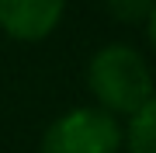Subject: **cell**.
<instances>
[{"mask_svg": "<svg viewBox=\"0 0 156 153\" xmlns=\"http://www.w3.org/2000/svg\"><path fill=\"white\" fill-rule=\"evenodd\" d=\"M87 84L104 111L135 115L153 97V73L132 46H104L90 59Z\"/></svg>", "mask_w": 156, "mask_h": 153, "instance_id": "1", "label": "cell"}, {"mask_svg": "<svg viewBox=\"0 0 156 153\" xmlns=\"http://www.w3.org/2000/svg\"><path fill=\"white\" fill-rule=\"evenodd\" d=\"M122 129L104 108H73L42 136V153H118Z\"/></svg>", "mask_w": 156, "mask_h": 153, "instance_id": "2", "label": "cell"}, {"mask_svg": "<svg viewBox=\"0 0 156 153\" xmlns=\"http://www.w3.org/2000/svg\"><path fill=\"white\" fill-rule=\"evenodd\" d=\"M66 0H0V28L11 38L38 42L59 24Z\"/></svg>", "mask_w": 156, "mask_h": 153, "instance_id": "3", "label": "cell"}, {"mask_svg": "<svg viewBox=\"0 0 156 153\" xmlns=\"http://www.w3.org/2000/svg\"><path fill=\"white\" fill-rule=\"evenodd\" d=\"M128 153H156V94L132 115V125H128Z\"/></svg>", "mask_w": 156, "mask_h": 153, "instance_id": "4", "label": "cell"}, {"mask_svg": "<svg viewBox=\"0 0 156 153\" xmlns=\"http://www.w3.org/2000/svg\"><path fill=\"white\" fill-rule=\"evenodd\" d=\"M108 14L122 24H135V21H146L153 11V0H104Z\"/></svg>", "mask_w": 156, "mask_h": 153, "instance_id": "5", "label": "cell"}, {"mask_svg": "<svg viewBox=\"0 0 156 153\" xmlns=\"http://www.w3.org/2000/svg\"><path fill=\"white\" fill-rule=\"evenodd\" d=\"M149 42H153V49H156V4H153V11H149Z\"/></svg>", "mask_w": 156, "mask_h": 153, "instance_id": "6", "label": "cell"}]
</instances>
